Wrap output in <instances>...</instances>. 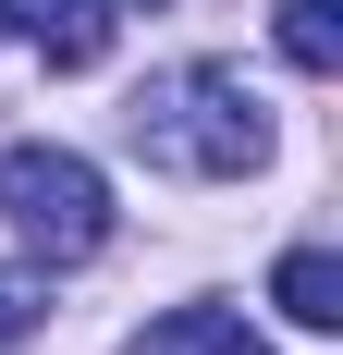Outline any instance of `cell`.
I'll use <instances>...</instances> for the list:
<instances>
[{
    "instance_id": "obj_1",
    "label": "cell",
    "mask_w": 343,
    "mask_h": 355,
    "mask_svg": "<svg viewBox=\"0 0 343 355\" xmlns=\"http://www.w3.org/2000/svg\"><path fill=\"white\" fill-rule=\"evenodd\" d=\"M123 135H135V159H147V172L245 184L258 159H270V110H258V86H245L233 62H172V73H147V86H135Z\"/></svg>"
},
{
    "instance_id": "obj_2",
    "label": "cell",
    "mask_w": 343,
    "mask_h": 355,
    "mask_svg": "<svg viewBox=\"0 0 343 355\" xmlns=\"http://www.w3.org/2000/svg\"><path fill=\"white\" fill-rule=\"evenodd\" d=\"M0 209H12V233H25L49 270H74V257L110 245V184H99V159H74V147H0Z\"/></svg>"
},
{
    "instance_id": "obj_3",
    "label": "cell",
    "mask_w": 343,
    "mask_h": 355,
    "mask_svg": "<svg viewBox=\"0 0 343 355\" xmlns=\"http://www.w3.org/2000/svg\"><path fill=\"white\" fill-rule=\"evenodd\" d=\"M0 37L49 49V73H86V62H110V37H123V0H0Z\"/></svg>"
},
{
    "instance_id": "obj_4",
    "label": "cell",
    "mask_w": 343,
    "mask_h": 355,
    "mask_svg": "<svg viewBox=\"0 0 343 355\" xmlns=\"http://www.w3.org/2000/svg\"><path fill=\"white\" fill-rule=\"evenodd\" d=\"M270 306H282L294 331H343V257H331V245H294V257L270 270Z\"/></svg>"
},
{
    "instance_id": "obj_5",
    "label": "cell",
    "mask_w": 343,
    "mask_h": 355,
    "mask_svg": "<svg viewBox=\"0 0 343 355\" xmlns=\"http://www.w3.org/2000/svg\"><path fill=\"white\" fill-rule=\"evenodd\" d=\"M135 355H270L233 306H172L160 331H135Z\"/></svg>"
},
{
    "instance_id": "obj_6",
    "label": "cell",
    "mask_w": 343,
    "mask_h": 355,
    "mask_svg": "<svg viewBox=\"0 0 343 355\" xmlns=\"http://www.w3.org/2000/svg\"><path fill=\"white\" fill-rule=\"evenodd\" d=\"M282 62L294 73H343V0H282Z\"/></svg>"
},
{
    "instance_id": "obj_7",
    "label": "cell",
    "mask_w": 343,
    "mask_h": 355,
    "mask_svg": "<svg viewBox=\"0 0 343 355\" xmlns=\"http://www.w3.org/2000/svg\"><path fill=\"white\" fill-rule=\"evenodd\" d=\"M37 319H49V282H25V270H0V343H25Z\"/></svg>"
}]
</instances>
